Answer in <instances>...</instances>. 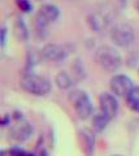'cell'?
Returning <instances> with one entry per match:
<instances>
[{
	"mask_svg": "<svg viewBox=\"0 0 139 156\" xmlns=\"http://www.w3.org/2000/svg\"><path fill=\"white\" fill-rule=\"evenodd\" d=\"M99 109L104 112L111 120H113L118 113V101L116 99V95L103 92L99 98Z\"/></svg>",
	"mask_w": 139,
	"mask_h": 156,
	"instance_id": "52a82bcc",
	"label": "cell"
},
{
	"mask_svg": "<svg viewBox=\"0 0 139 156\" xmlns=\"http://www.w3.org/2000/svg\"><path fill=\"white\" fill-rule=\"evenodd\" d=\"M40 53L43 58H46L48 61H56V62L65 60L66 55H68L65 47H63L61 44H57V43H48V44H46L42 48Z\"/></svg>",
	"mask_w": 139,
	"mask_h": 156,
	"instance_id": "9c48e42d",
	"label": "cell"
},
{
	"mask_svg": "<svg viewBox=\"0 0 139 156\" xmlns=\"http://www.w3.org/2000/svg\"><path fill=\"white\" fill-rule=\"evenodd\" d=\"M69 99L74 107L75 115L78 116V119L86 120L92 115V103L90 100V96L85 91L74 90L73 92H70Z\"/></svg>",
	"mask_w": 139,
	"mask_h": 156,
	"instance_id": "3957f363",
	"label": "cell"
},
{
	"mask_svg": "<svg viewBox=\"0 0 139 156\" xmlns=\"http://www.w3.org/2000/svg\"><path fill=\"white\" fill-rule=\"evenodd\" d=\"M9 155H11V156H34L33 154L27 152V151L22 150L20 147H13V148H11V150H9Z\"/></svg>",
	"mask_w": 139,
	"mask_h": 156,
	"instance_id": "ac0fdd59",
	"label": "cell"
},
{
	"mask_svg": "<svg viewBox=\"0 0 139 156\" xmlns=\"http://www.w3.org/2000/svg\"><path fill=\"white\" fill-rule=\"evenodd\" d=\"M126 103L127 107L134 112L139 113V86H135L130 91V94L126 96Z\"/></svg>",
	"mask_w": 139,
	"mask_h": 156,
	"instance_id": "5bb4252c",
	"label": "cell"
},
{
	"mask_svg": "<svg viewBox=\"0 0 139 156\" xmlns=\"http://www.w3.org/2000/svg\"><path fill=\"white\" fill-rule=\"evenodd\" d=\"M33 131H34V129H33V126L29 122H26V121H18L11 129L9 135H11V138L18 140V142H23V140H27L30 138Z\"/></svg>",
	"mask_w": 139,
	"mask_h": 156,
	"instance_id": "30bf717a",
	"label": "cell"
},
{
	"mask_svg": "<svg viewBox=\"0 0 139 156\" xmlns=\"http://www.w3.org/2000/svg\"><path fill=\"white\" fill-rule=\"evenodd\" d=\"M81 135L83 138V142H85V151L87 155H91L94 150V143H95V139H94V134L91 133L89 129H83L81 131Z\"/></svg>",
	"mask_w": 139,
	"mask_h": 156,
	"instance_id": "9a60e30c",
	"label": "cell"
},
{
	"mask_svg": "<svg viewBox=\"0 0 139 156\" xmlns=\"http://www.w3.org/2000/svg\"><path fill=\"white\" fill-rule=\"evenodd\" d=\"M8 122H11V116L5 115V116L3 117V120H2V125H3V126H5Z\"/></svg>",
	"mask_w": 139,
	"mask_h": 156,
	"instance_id": "ffe728a7",
	"label": "cell"
},
{
	"mask_svg": "<svg viewBox=\"0 0 139 156\" xmlns=\"http://www.w3.org/2000/svg\"><path fill=\"white\" fill-rule=\"evenodd\" d=\"M109 37L116 46L129 47L130 44H133L135 34H134V29L129 23H117L111 29Z\"/></svg>",
	"mask_w": 139,
	"mask_h": 156,
	"instance_id": "277c9868",
	"label": "cell"
},
{
	"mask_svg": "<svg viewBox=\"0 0 139 156\" xmlns=\"http://www.w3.org/2000/svg\"><path fill=\"white\" fill-rule=\"evenodd\" d=\"M20 86L23 91L35 96H44L51 90V83L47 78L38 74H33V73L23 74L20 81Z\"/></svg>",
	"mask_w": 139,
	"mask_h": 156,
	"instance_id": "6da1fadb",
	"label": "cell"
},
{
	"mask_svg": "<svg viewBox=\"0 0 139 156\" xmlns=\"http://www.w3.org/2000/svg\"><path fill=\"white\" fill-rule=\"evenodd\" d=\"M109 121H111V119H109L104 112L98 109V111H95L94 115H92V128L96 131H103L105 128H107Z\"/></svg>",
	"mask_w": 139,
	"mask_h": 156,
	"instance_id": "7c38bea8",
	"label": "cell"
},
{
	"mask_svg": "<svg viewBox=\"0 0 139 156\" xmlns=\"http://www.w3.org/2000/svg\"><path fill=\"white\" fill-rule=\"evenodd\" d=\"M0 37H2L0 42H2V46L4 47V46H5V38H7V29L4 26L2 27V30H0Z\"/></svg>",
	"mask_w": 139,
	"mask_h": 156,
	"instance_id": "d6986e66",
	"label": "cell"
},
{
	"mask_svg": "<svg viewBox=\"0 0 139 156\" xmlns=\"http://www.w3.org/2000/svg\"><path fill=\"white\" fill-rule=\"evenodd\" d=\"M71 68H73V76L75 77V80H82V78H85V69L79 60H77Z\"/></svg>",
	"mask_w": 139,
	"mask_h": 156,
	"instance_id": "2e32d148",
	"label": "cell"
},
{
	"mask_svg": "<svg viewBox=\"0 0 139 156\" xmlns=\"http://www.w3.org/2000/svg\"><path fill=\"white\" fill-rule=\"evenodd\" d=\"M13 34L20 42H26L29 37H30V33H29L27 25L25 23L22 18H17L13 23Z\"/></svg>",
	"mask_w": 139,
	"mask_h": 156,
	"instance_id": "8fae6325",
	"label": "cell"
},
{
	"mask_svg": "<svg viewBox=\"0 0 139 156\" xmlns=\"http://www.w3.org/2000/svg\"><path fill=\"white\" fill-rule=\"evenodd\" d=\"M135 8L138 9V12H139V0H135Z\"/></svg>",
	"mask_w": 139,
	"mask_h": 156,
	"instance_id": "44dd1931",
	"label": "cell"
},
{
	"mask_svg": "<svg viewBox=\"0 0 139 156\" xmlns=\"http://www.w3.org/2000/svg\"><path fill=\"white\" fill-rule=\"evenodd\" d=\"M60 16V9L55 4H44L39 8L35 16V25L38 30H44L51 22L56 21Z\"/></svg>",
	"mask_w": 139,
	"mask_h": 156,
	"instance_id": "5b68a950",
	"label": "cell"
},
{
	"mask_svg": "<svg viewBox=\"0 0 139 156\" xmlns=\"http://www.w3.org/2000/svg\"><path fill=\"white\" fill-rule=\"evenodd\" d=\"M16 3H17L18 8H20L22 12L27 13V12H30L33 9V4L29 2V0H16Z\"/></svg>",
	"mask_w": 139,
	"mask_h": 156,
	"instance_id": "e0dca14e",
	"label": "cell"
},
{
	"mask_svg": "<svg viewBox=\"0 0 139 156\" xmlns=\"http://www.w3.org/2000/svg\"><path fill=\"white\" fill-rule=\"evenodd\" d=\"M89 25L91 26L92 30L96 33H103L104 30H107L111 25L112 17L109 16L108 12L105 11H98V12H92L87 18Z\"/></svg>",
	"mask_w": 139,
	"mask_h": 156,
	"instance_id": "ba28073f",
	"label": "cell"
},
{
	"mask_svg": "<svg viewBox=\"0 0 139 156\" xmlns=\"http://www.w3.org/2000/svg\"><path fill=\"white\" fill-rule=\"evenodd\" d=\"M55 82L59 89L61 90H68L74 85V78L71 77L68 72H59L56 74Z\"/></svg>",
	"mask_w": 139,
	"mask_h": 156,
	"instance_id": "4fadbf2b",
	"label": "cell"
},
{
	"mask_svg": "<svg viewBox=\"0 0 139 156\" xmlns=\"http://www.w3.org/2000/svg\"><path fill=\"white\" fill-rule=\"evenodd\" d=\"M95 58L98 64L108 72H116L122 62L121 55L111 46H100L95 52Z\"/></svg>",
	"mask_w": 139,
	"mask_h": 156,
	"instance_id": "7a4b0ae2",
	"label": "cell"
},
{
	"mask_svg": "<svg viewBox=\"0 0 139 156\" xmlns=\"http://www.w3.org/2000/svg\"><path fill=\"white\" fill-rule=\"evenodd\" d=\"M109 87H111V91H112L113 95L126 98L135 86L133 85V81L127 76L116 74L111 78V81H109Z\"/></svg>",
	"mask_w": 139,
	"mask_h": 156,
	"instance_id": "8992f818",
	"label": "cell"
}]
</instances>
